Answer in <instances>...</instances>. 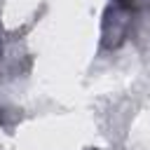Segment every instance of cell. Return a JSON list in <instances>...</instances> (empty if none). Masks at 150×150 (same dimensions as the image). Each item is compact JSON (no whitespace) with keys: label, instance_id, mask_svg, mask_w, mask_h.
Listing matches in <instances>:
<instances>
[{"label":"cell","instance_id":"obj_1","mask_svg":"<svg viewBox=\"0 0 150 150\" xmlns=\"http://www.w3.org/2000/svg\"><path fill=\"white\" fill-rule=\"evenodd\" d=\"M120 7H124V9H131V7H136V0H115Z\"/></svg>","mask_w":150,"mask_h":150}]
</instances>
